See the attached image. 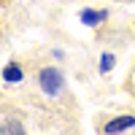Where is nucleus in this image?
<instances>
[{
    "mask_svg": "<svg viewBox=\"0 0 135 135\" xmlns=\"http://www.w3.org/2000/svg\"><path fill=\"white\" fill-rule=\"evenodd\" d=\"M38 84H41V89L46 95H60L62 92V86H65V81H62V73L60 70H54V68H46V70H41L38 73Z\"/></svg>",
    "mask_w": 135,
    "mask_h": 135,
    "instance_id": "1",
    "label": "nucleus"
},
{
    "mask_svg": "<svg viewBox=\"0 0 135 135\" xmlns=\"http://www.w3.org/2000/svg\"><path fill=\"white\" fill-rule=\"evenodd\" d=\"M108 16V11H81V22H84V25H100V22H103Z\"/></svg>",
    "mask_w": 135,
    "mask_h": 135,
    "instance_id": "3",
    "label": "nucleus"
},
{
    "mask_svg": "<svg viewBox=\"0 0 135 135\" xmlns=\"http://www.w3.org/2000/svg\"><path fill=\"white\" fill-rule=\"evenodd\" d=\"M22 130H25L22 124H6L3 127V132H22Z\"/></svg>",
    "mask_w": 135,
    "mask_h": 135,
    "instance_id": "6",
    "label": "nucleus"
},
{
    "mask_svg": "<svg viewBox=\"0 0 135 135\" xmlns=\"http://www.w3.org/2000/svg\"><path fill=\"white\" fill-rule=\"evenodd\" d=\"M22 76H25V73H22L19 65H6V70H3V78H6V81H22Z\"/></svg>",
    "mask_w": 135,
    "mask_h": 135,
    "instance_id": "4",
    "label": "nucleus"
},
{
    "mask_svg": "<svg viewBox=\"0 0 135 135\" xmlns=\"http://www.w3.org/2000/svg\"><path fill=\"white\" fill-rule=\"evenodd\" d=\"M111 68H114V54H103V57H100V70L108 73Z\"/></svg>",
    "mask_w": 135,
    "mask_h": 135,
    "instance_id": "5",
    "label": "nucleus"
},
{
    "mask_svg": "<svg viewBox=\"0 0 135 135\" xmlns=\"http://www.w3.org/2000/svg\"><path fill=\"white\" fill-rule=\"evenodd\" d=\"M135 124V116H119V119H114V122H108L105 124V132H122V130H130Z\"/></svg>",
    "mask_w": 135,
    "mask_h": 135,
    "instance_id": "2",
    "label": "nucleus"
}]
</instances>
